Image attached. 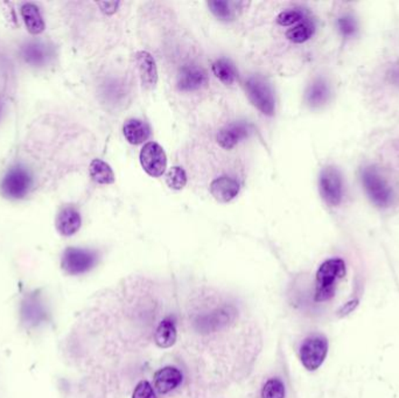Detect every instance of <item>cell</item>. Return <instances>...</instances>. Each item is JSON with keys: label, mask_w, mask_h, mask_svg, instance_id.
Masks as SVG:
<instances>
[{"label": "cell", "mask_w": 399, "mask_h": 398, "mask_svg": "<svg viewBox=\"0 0 399 398\" xmlns=\"http://www.w3.org/2000/svg\"><path fill=\"white\" fill-rule=\"evenodd\" d=\"M345 276V261L333 258L323 261L317 272V290L314 299L318 303L332 299L337 281Z\"/></svg>", "instance_id": "cell-1"}, {"label": "cell", "mask_w": 399, "mask_h": 398, "mask_svg": "<svg viewBox=\"0 0 399 398\" xmlns=\"http://www.w3.org/2000/svg\"><path fill=\"white\" fill-rule=\"evenodd\" d=\"M98 261V255L96 251L70 246L63 253L61 266L65 272L70 276H80L93 269Z\"/></svg>", "instance_id": "cell-2"}, {"label": "cell", "mask_w": 399, "mask_h": 398, "mask_svg": "<svg viewBox=\"0 0 399 398\" xmlns=\"http://www.w3.org/2000/svg\"><path fill=\"white\" fill-rule=\"evenodd\" d=\"M33 185L31 174L23 166H14L5 174L0 184V191L8 199H23Z\"/></svg>", "instance_id": "cell-3"}, {"label": "cell", "mask_w": 399, "mask_h": 398, "mask_svg": "<svg viewBox=\"0 0 399 398\" xmlns=\"http://www.w3.org/2000/svg\"><path fill=\"white\" fill-rule=\"evenodd\" d=\"M245 89L252 104L266 116H273L275 100L272 88L262 78H250L245 83Z\"/></svg>", "instance_id": "cell-4"}, {"label": "cell", "mask_w": 399, "mask_h": 398, "mask_svg": "<svg viewBox=\"0 0 399 398\" xmlns=\"http://www.w3.org/2000/svg\"><path fill=\"white\" fill-rule=\"evenodd\" d=\"M328 353V342L323 336L307 338L300 347V360L307 371H314L321 367Z\"/></svg>", "instance_id": "cell-5"}, {"label": "cell", "mask_w": 399, "mask_h": 398, "mask_svg": "<svg viewBox=\"0 0 399 398\" xmlns=\"http://www.w3.org/2000/svg\"><path fill=\"white\" fill-rule=\"evenodd\" d=\"M140 164L148 176L159 178L166 171V153L158 143L150 141L140 151Z\"/></svg>", "instance_id": "cell-6"}, {"label": "cell", "mask_w": 399, "mask_h": 398, "mask_svg": "<svg viewBox=\"0 0 399 398\" xmlns=\"http://www.w3.org/2000/svg\"><path fill=\"white\" fill-rule=\"evenodd\" d=\"M320 191L330 206H339L342 201L343 188L340 172L335 167H326L320 174Z\"/></svg>", "instance_id": "cell-7"}, {"label": "cell", "mask_w": 399, "mask_h": 398, "mask_svg": "<svg viewBox=\"0 0 399 398\" xmlns=\"http://www.w3.org/2000/svg\"><path fill=\"white\" fill-rule=\"evenodd\" d=\"M362 181L365 184V191L372 200V202L376 203L380 207L389 204L391 199V191L374 168L365 169Z\"/></svg>", "instance_id": "cell-8"}, {"label": "cell", "mask_w": 399, "mask_h": 398, "mask_svg": "<svg viewBox=\"0 0 399 398\" xmlns=\"http://www.w3.org/2000/svg\"><path fill=\"white\" fill-rule=\"evenodd\" d=\"M252 132V126L245 121H233L225 125L217 133V143L225 150H231L240 141L248 138Z\"/></svg>", "instance_id": "cell-9"}, {"label": "cell", "mask_w": 399, "mask_h": 398, "mask_svg": "<svg viewBox=\"0 0 399 398\" xmlns=\"http://www.w3.org/2000/svg\"><path fill=\"white\" fill-rule=\"evenodd\" d=\"M208 83L205 69L198 65H185L178 76V88L183 93H192L201 89Z\"/></svg>", "instance_id": "cell-10"}, {"label": "cell", "mask_w": 399, "mask_h": 398, "mask_svg": "<svg viewBox=\"0 0 399 398\" xmlns=\"http://www.w3.org/2000/svg\"><path fill=\"white\" fill-rule=\"evenodd\" d=\"M21 55L26 63L33 67L46 66L53 58L52 48L41 41H30L21 47Z\"/></svg>", "instance_id": "cell-11"}, {"label": "cell", "mask_w": 399, "mask_h": 398, "mask_svg": "<svg viewBox=\"0 0 399 398\" xmlns=\"http://www.w3.org/2000/svg\"><path fill=\"white\" fill-rule=\"evenodd\" d=\"M183 375L178 368H163L155 375V386L160 394H168L176 389L183 383Z\"/></svg>", "instance_id": "cell-12"}, {"label": "cell", "mask_w": 399, "mask_h": 398, "mask_svg": "<svg viewBox=\"0 0 399 398\" xmlns=\"http://www.w3.org/2000/svg\"><path fill=\"white\" fill-rule=\"evenodd\" d=\"M82 226L81 214L75 207L68 206L60 211L56 218V229L62 236H73Z\"/></svg>", "instance_id": "cell-13"}, {"label": "cell", "mask_w": 399, "mask_h": 398, "mask_svg": "<svg viewBox=\"0 0 399 398\" xmlns=\"http://www.w3.org/2000/svg\"><path fill=\"white\" fill-rule=\"evenodd\" d=\"M210 193L218 202H230L240 193V184L229 176H221L214 180L210 185Z\"/></svg>", "instance_id": "cell-14"}, {"label": "cell", "mask_w": 399, "mask_h": 398, "mask_svg": "<svg viewBox=\"0 0 399 398\" xmlns=\"http://www.w3.org/2000/svg\"><path fill=\"white\" fill-rule=\"evenodd\" d=\"M137 63L139 68L141 83L146 89H153L158 82V71L155 59L148 51L137 53Z\"/></svg>", "instance_id": "cell-15"}, {"label": "cell", "mask_w": 399, "mask_h": 398, "mask_svg": "<svg viewBox=\"0 0 399 398\" xmlns=\"http://www.w3.org/2000/svg\"><path fill=\"white\" fill-rule=\"evenodd\" d=\"M126 141L132 145L143 144L151 136V129L148 123L140 119H128L123 126Z\"/></svg>", "instance_id": "cell-16"}, {"label": "cell", "mask_w": 399, "mask_h": 398, "mask_svg": "<svg viewBox=\"0 0 399 398\" xmlns=\"http://www.w3.org/2000/svg\"><path fill=\"white\" fill-rule=\"evenodd\" d=\"M176 326L172 316L165 318L157 327L155 334V344L160 348H170L176 342Z\"/></svg>", "instance_id": "cell-17"}, {"label": "cell", "mask_w": 399, "mask_h": 398, "mask_svg": "<svg viewBox=\"0 0 399 398\" xmlns=\"http://www.w3.org/2000/svg\"><path fill=\"white\" fill-rule=\"evenodd\" d=\"M21 16L28 32L32 34H40L45 31V21L39 8L33 3H25L21 6Z\"/></svg>", "instance_id": "cell-18"}, {"label": "cell", "mask_w": 399, "mask_h": 398, "mask_svg": "<svg viewBox=\"0 0 399 398\" xmlns=\"http://www.w3.org/2000/svg\"><path fill=\"white\" fill-rule=\"evenodd\" d=\"M21 314H23L25 324L32 325V326L40 324L41 321L46 319V312H45L43 304L34 296L26 298V301H23Z\"/></svg>", "instance_id": "cell-19"}, {"label": "cell", "mask_w": 399, "mask_h": 398, "mask_svg": "<svg viewBox=\"0 0 399 398\" xmlns=\"http://www.w3.org/2000/svg\"><path fill=\"white\" fill-rule=\"evenodd\" d=\"M213 71L215 76L227 86L233 84L238 78V73L233 63L225 58L216 60L213 63Z\"/></svg>", "instance_id": "cell-20"}, {"label": "cell", "mask_w": 399, "mask_h": 398, "mask_svg": "<svg viewBox=\"0 0 399 398\" xmlns=\"http://www.w3.org/2000/svg\"><path fill=\"white\" fill-rule=\"evenodd\" d=\"M91 179L100 185H111L115 183V174L113 169L105 161L95 159L91 161L89 168Z\"/></svg>", "instance_id": "cell-21"}, {"label": "cell", "mask_w": 399, "mask_h": 398, "mask_svg": "<svg viewBox=\"0 0 399 398\" xmlns=\"http://www.w3.org/2000/svg\"><path fill=\"white\" fill-rule=\"evenodd\" d=\"M315 32V26H314L313 21L308 19L302 20L301 23L295 25V27L290 28L286 32L287 39L295 43H306L307 40H310Z\"/></svg>", "instance_id": "cell-22"}, {"label": "cell", "mask_w": 399, "mask_h": 398, "mask_svg": "<svg viewBox=\"0 0 399 398\" xmlns=\"http://www.w3.org/2000/svg\"><path fill=\"white\" fill-rule=\"evenodd\" d=\"M233 5V3L223 1V0H213V1L208 3L210 11L215 14V16L218 19L225 20V21L233 19L235 13L231 8Z\"/></svg>", "instance_id": "cell-23"}, {"label": "cell", "mask_w": 399, "mask_h": 398, "mask_svg": "<svg viewBox=\"0 0 399 398\" xmlns=\"http://www.w3.org/2000/svg\"><path fill=\"white\" fill-rule=\"evenodd\" d=\"M166 183L168 187L175 191L183 189L187 184V174L181 167H172L166 174Z\"/></svg>", "instance_id": "cell-24"}, {"label": "cell", "mask_w": 399, "mask_h": 398, "mask_svg": "<svg viewBox=\"0 0 399 398\" xmlns=\"http://www.w3.org/2000/svg\"><path fill=\"white\" fill-rule=\"evenodd\" d=\"M327 96H328V89L326 83L322 81H317L312 84L307 93V100L314 106L322 104L327 100Z\"/></svg>", "instance_id": "cell-25"}, {"label": "cell", "mask_w": 399, "mask_h": 398, "mask_svg": "<svg viewBox=\"0 0 399 398\" xmlns=\"http://www.w3.org/2000/svg\"><path fill=\"white\" fill-rule=\"evenodd\" d=\"M262 398H285V386L280 379H270L262 389Z\"/></svg>", "instance_id": "cell-26"}, {"label": "cell", "mask_w": 399, "mask_h": 398, "mask_svg": "<svg viewBox=\"0 0 399 398\" xmlns=\"http://www.w3.org/2000/svg\"><path fill=\"white\" fill-rule=\"evenodd\" d=\"M304 19H305L304 13L300 10L293 8V10H287V11L280 13L277 18V23L282 26H292V25L301 23Z\"/></svg>", "instance_id": "cell-27"}, {"label": "cell", "mask_w": 399, "mask_h": 398, "mask_svg": "<svg viewBox=\"0 0 399 398\" xmlns=\"http://www.w3.org/2000/svg\"><path fill=\"white\" fill-rule=\"evenodd\" d=\"M132 398H158L155 388L148 381H140L135 388Z\"/></svg>", "instance_id": "cell-28"}, {"label": "cell", "mask_w": 399, "mask_h": 398, "mask_svg": "<svg viewBox=\"0 0 399 398\" xmlns=\"http://www.w3.org/2000/svg\"><path fill=\"white\" fill-rule=\"evenodd\" d=\"M337 25H339V30H340L343 36H354L355 32H356V21L352 16H342L337 21Z\"/></svg>", "instance_id": "cell-29"}, {"label": "cell", "mask_w": 399, "mask_h": 398, "mask_svg": "<svg viewBox=\"0 0 399 398\" xmlns=\"http://www.w3.org/2000/svg\"><path fill=\"white\" fill-rule=\"evenodd\" d=\"M358 305V301H350L347 304L343 305L341 309H339V316H348L349 313L353 312L354 309H356Z\"/></svg>", "instance_id": "cell-30"}, {"label": "cell", "mask_w": 399, "mask_h": 398, "mask_svg": "<svg viewBox=\"0 0 399 398\" xmlns=\"http://www.w3.org/2000/svg\"><path fill=\"white\" fill-rule=\"evenodd\" d=\"M119 3H100L102 10L106 13H113L118 8Z\"/></svg>", "instance_id": "cell-31"}, {"label": "cell", "mask_w": 399, "mask_h": 398, "mask_svg": "<svg viewBox=\"0 0 399 398\" xmlns=\"http://www.w3.org/2000/svg\"><path fill=\"white\" fill-rule=\"evenodd\" d=\"M1 111H3V104L0 103V116H1Z\"/></svg>", "instance_id": "cell-32"}]
</instances>
